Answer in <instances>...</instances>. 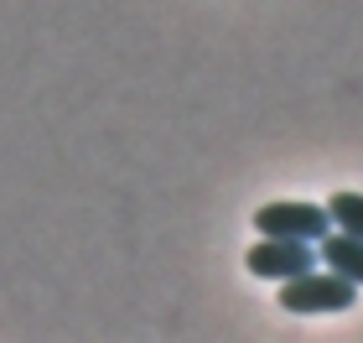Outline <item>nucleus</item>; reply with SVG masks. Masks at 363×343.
Wrapping results in <instances>:
<instances>
[{
  "instance_id": "4",
  "label": "nucleus",
  "mask_w": 363,
  "mask_h": 343,
  "mask_svg": "<svg viewBox=\"0 0 363 343\" xmlns=\"http://www.w3.org/2000/svg\"><path fill=\"white\" fill-rule=\"evenodd\" d=\"M317 260L327 271L348 276L353 286H363V239L358 234H342V229H327V234L317 239Z\"/></svg>"
},
{
  "instance_id": "3",
  "label": "nucleus",
  "mask_w": 363,
  "mask_h": 343,
  "mask_svg": "<svg viewBox=\"0 0 363 343\" xmlns=\"http://www.w3.org/2000/svg\"><path fill=\"white\" fill-rule=\"evenodd\" d=\"M259 234H286V239H311L317 244L327 229H333V214L322 203H265L255 214Z\"/></svg>"
},
{
  "instance_id": "1",
  "label": "nucleus",
  "mask_w": 363,
  "mask_h": 343,
  "mask_svg": "<svg viewBox=\"0 0 363 343\" xmlns=\"http://www.w3.org/2000/svg\"><path fill=\"white\" fill-rule=\"evenodd\" d=\"M358 302V286L348 281V276L337 271H301L291 276V281H280V307L286 312H301V317H317V312H348V307Z\"/></svg>"
},
{
  "instance_id": "2",
  "label": "nucleus",
  "mask_w": 363,
  "mask_h": 343,
  "mask_svg": "<svg viewBox=\"0 0 363 343\" xmlns=\"http://www.w3.org/2000/svg\"><path fill=\"white\" fill-rule=\"evenodd\" d=\"M244 266L255 276H265V281H291V276L317 266V244L311 239H286V234H259V244L244 255Z\"/></svg>"
},
{
  "instance_id": "5",
  "label": "nucleus",
  "mask_w": 363,
  "mask_h": 343,
  "mask_svg": "<svg viewBox=\"0 0 363 343\" xmlns=\"http://www.w3.org/2000/svg\"><path fill=\"white\" fill-rule=\"evenodd\" d=\"M327 214H333V229L363 239V192H333V198H327Z\"/></svg>"
}]
</instances>
